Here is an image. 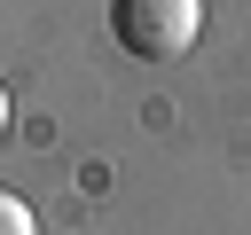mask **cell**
<instances>
[{"label":"cell","mask_w":251,"mask_h":235,"mask_svg":"<svg viewBox=\"0 0 251 235\" xmlns=\"http://www.w3.org/2000/svg\"><path fill=\"white\" fill-rule=\"evenodd\" d=\"M196 31H204V0H110V39L141 63L188 55Z\"/></svg>","instance_id":"cell-1"},{"label":"cell","mask_w":251,"mask_h":235,"mask_svg":"<svg viewBox=\"0 0 251 235\" xmlns=\"http://www.w3.org/2000/svg\"><path fill=\"white\" fill-rule=\"evenodd\" d=\"M0 235H31V204L0 188Z\"/></svg>","instance_id":"cell-2"},{"label":"cell","mask_w":251,"mask_h":235,"mask_svg":"<svg viewBox=\"0 0 251 235\" xmlns=\"http://www.w3.org/2000/svg\"><path fill=\"white\" fill-rule=\"evenodd\" d=\"M0 133H8V86H0Z\"/></svg>","instance_id":"cell-3"}]
</instances>
